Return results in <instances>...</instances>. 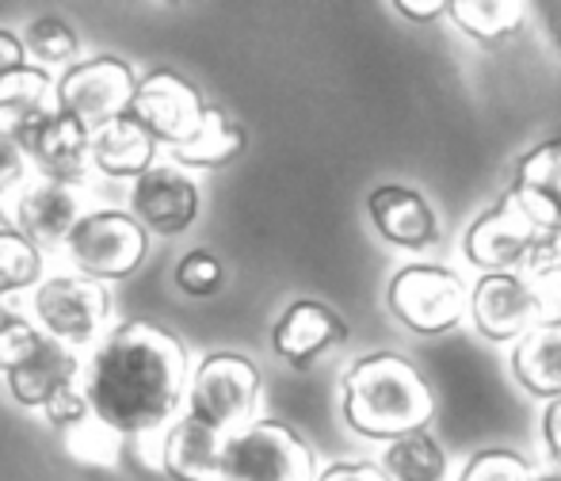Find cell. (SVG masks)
<instances>
[{
  "mask_svg": "<svg viewBox=\"0 0 561 481\" xmlns=\"http://www.w3.org/2000/svg\"><path fill=\"white\" fill-rule=\"evenodd\" d=\"M192 382L187 348L153 321H123L100 341L84 370L92 416L118 436H146L172 421Z\"/></svg>",
  "mask_w": 561,
  "mask_h": 481,
  "instance_id": "6da1fadb",
  "label": "cell"
},
{
  "mask_svg": "<svg viewBox=\"0 0 561 481\" xmlns=\"http://www.w3.org/2000/svg\"><path fill=\"white\" fill-rule=\"evenodd\" d=\"M340 416L359 439L393 444L413 432H428L436 416V390L413 359L398 352H370L344 370Z\"/></svg>",
  "mask_w": 561,
  "mask_h": 481,
  "instance_id": "7a4b0ae2",
  "label": "cell"
},
{
  "mask_svg": "<svg viewBox=\"0 0 561 481\" xmlns=\"http://www.w3.org/2000/svg\"><path fill=\"white\" fill-rule=\"evenodd\" d=\"M462 252L481 275H524L542 283L558 275L561 218L539 195L508 184L462 233Z\"/></svg>",
  "mask_w": 561,
  "mask_h": 481,
  "instance_id": "3957f363",
  "label": "cell"
},
{
  "mask_svg": "<svg viewBox=\"0 0 561 481\" xmlns=\"http://www.w3.org/2000/svg\"><path fill=\"white\" fill-rule=\"evenodd\" d=\"M470 287L447 264L413 260L386 283V310L401 329L416 336H444L466 321Z\"/></svg>",
  "mask_w": 561,
  "mask_h": 481,
  "instance_id": "277c9868",
  "label": "cell"
},
{
  "mask_svg": "<svg viewBox=\"0 0 561 481\" xmlns=\"http://www.w3.org/2000/svg\"><path fill=\"white\" fill-rule=\"evenodd\" d=\"M260 367L241 352H210L199 359L192 382H187V416L207 424L218 436L249 428L260 409Z\"/></svg>",
  "mask_w": 561,
  "mask_h": 481,
  "instance_id": "5b68a950",
  "label": "cell"
},
{
  "mask_svg": "<svg viewBox=\"0 0 561 481\" xmlns=\"http://www.w3.org/2000/svg\"><path fill=\"white\" fill-rule=\"evenodd\" d=\"M318 455L283 421H252L226 436L218 481H318Z\"/></svg>",
  "mask_w": 561,
  "mask_h": 481,
  "instance_id": "8992f818",
  "label": "cell"
},
{
  "mask_svg": "<svg viewBox=\"0 0 561 481\" xmlns=\"http://www.w3.org/2000/svg\"><path fill=\"white\" fill-rule=\"evenodd\" d=\"M134 89H138V77H134L130 61L115 58V54H100V58L77 61L58 77L54 104L61 115L77 119L92 134L100 126L123 119Z\"/></svg>",
  "mask_w": 561,
  "mask_h": 481,
  "instance_id": "52a82bcc",
  "label": "cell"
},
{
  "mask_svg": "<svg viewBox=\"0 0 561 481\" xmlns=\"http://www.w3.org/2000/svg\"><path fill=\"white\" fill-rule=\"evenodd\" d=\"M66 249L84 279H126L149 256V233L126 210H92L73 226Z\"/></svg>",
  "mask_w": 561,
  "mask_h": 481,
  "instance_id": "ba28073f",
  "label": "cell"
},
{
  "mask_svg": "<svg viewBox=\"0 0 561 481\" xmlns=\"http://www.w3.org/2000/svg\"><path fill=\"white\" fill-rule=\"evenodd\" d=\"M12 138L20 146V153L38 164L43 180H54V184L66 187H77L89 180L92 134L77 119L61 115L58 107H35V112L20 115L12 126Z\"/></svg>",
  "mask_w": 561,
  "mask_h": 481,
  "instance_id": "9c48e42d",
  "label": "cell"
},
{
  "mask_svg": "<svg viewBox=\"0 0 561 481\" xmlns=\"http://www.w3.org/2000/svg\"><path fill=\"white\" fill-rule=\"evenodd\" d=\"M207 115V100L192 81H184L172 69H153L138 81L126 107V119H134L157 146L180 149L195 138Z\"/></svg>",
  "mask_w": 561,
  "mask_h": 481,
  "instance_id": "30bf717a",
  "label": "cell"
},
{
  "mask_svg": "<svg viewBox=\"0 0 561 481\" xmlns=\"http://www.w3.org/2000/svg\"><path fill=\"white\" fill-rule=\"evenodd\" d=\"M35 318L50 341L66 344H92L112 321V295L104 283L77 275H54L43 279L35 290Z\"/></svg>",
  "mask_w": 561,
  "mask_h": 481,
  "instance_id": "8fae6325",
  "label": "cell"
},
{
  "mask_svg": "<svg viewBox=\"0 0 561 481\" xmlns=\"http://www.w3.org/2000/svg\"><path fill=\"white\" fill-rule=\"evenodd\" d=\"M542 310H547V298H542L539 283L524 279V275H478V283L470 287L466 318L485 341L516 344L519 336L539 325Z\"/></svg>",
  "mask_w": 561,
  "mask_h": 481,
  "instance_id": "7c38bea8",
  "label": "cell"
},
{
  "mask_svg": "<svg viewBox=\"0 0 561 481\" xmlns=\"http://www.w3.org/2000/svg\"><path fill=\"white\" fill-rule=\"evenodd\" d=\"M130 218L146 233L153 230L161 238H176V233L192 230L199 218V184L172 161H157L153 169L134 180Z\"/></svg>",
  "mask_w": 561,
  "mask_h": 481,
  "instance_id": "4fadbf2b",
  "label": "cell"
},
{
  "mask_svg": "<svg viewBox=\"0 0 561 481\" xmlns=\"http://www.w3.org/2000/svg\"><path fill=\"white\" fill-rule=\"evenodd\" d=\"M367 215L378 238L401 252H413V256L436 249L439 238H444L436 207H432L421 187L378 184L375 192L367 195Z\"/></svg>",
  "mask_w": 561,
  "mask_h": 481,
  "instance_id": "5bb4252c",
  "label": "cell"
},
{
  "mask_svg": "<svg viewBox=\"0 0 561 481\" xmlns=\"http://www.w3.org/2000/svg\"><path fill=\"white\" fill-rule=\"evenodd\" d=\"M340 344H347V321L318 298L290 302L272 329V352L295 370H310Z\"/></svg>",
  "mask_w": 561,
  "mask_h": 481,
  "instance_id": "9a60e30c",
  "label": "cell"
},
{
  "mask_svg": "<svg viewBox=\"0 0 561 481\" xmlns=\"http://www.w3.org/2000/svg\"><path fill=\"white\" fill-rule=\"evenodd\" d=\"M81 195L77 187L54 184V180H38L20 192V207H15V230L23 233L38 252L43 249H61L73 233V226L81 222Z\"/></svg>",
  "mask_w": 561,
  "mask_h": 481,
  "instance_id": "2e32d148",
  "label": "cell"
},
{
  "mask_svg": "<svg viewBox=\"0 0 561 481\" xmlns=\"http://www.w3.org/2000/svg\"><path fill=\"white\" fill-rule=\"evenodd\" d=\"M77 375H81V359H77L73 348L50 341L46 336L27 359L15 370H8L4 382L8 393H12L15 405L23 409H46L58 393L77 390Z\"/></svg>",
  "mask_w": 561,
  "mask_h": 481,
  "instance_id": "e0dca14e",
  "label": "cell"
},
{
  "mask_svg": "<svg viewBox=\"0 0 561 481\" xmlns=\"http://www.w3.org/2000/svg\"><path fill=\"white\" fill-rule=\"evenodd\" d=\"M516 386L535 401H561V318L539 321L508 352Z\"/></svg>",
  "mask_w": 561,
  "mask_h": 481,
  "instance_id": "ac0fdd59",
  "label": "cell"
},
{
  "mask_svg": "<svg viewBox=\"0 0 561 481\" xmlns=\"http://www.w3.org/2000/svg\"><path fill=\"white\" fill-rule=\"evenodd\" d=\"M222 444L226 436L210 432L207 424L180 416L161 444V470L172 481H218Z\"/></svg>",
  "mask_w": 561,
  "mask_h": 481,
  "instance_id": "d6986e66",
  "label": "cell"
},
{
  "mask_svg": "<svg viewBox=\"0 0 561 481\" xmlns=\"http://www.w3.org/2000/svg\"><path fill=\"white\" fill-rule=\"evenodd\" d=\"M92 169L104 172L112 180H138L157 164V141L149 138L134 119H115L100 130H92Z\"/></svg>",
  "mask_w": 561,
  "mask_h": 481,
  "instance_id": "ffe728a7",
  "label": "cell"
},
{
  "mask_svg": "<svg viewBox=\"0 0 561 481\" xmlns=\"http://www.w3.org/2000/svg\"><path fill=\"white\" fill-rule=\"evenodd\" d=\"M50 92V73L43 66H31L20 35L0 27V112L27 115L43 107Z\"/></svg>",
  "mask_w": 561,
  "mask_h": 481,
  "instance_id": "44dd1931",
  "label": "cell"
},
{
  "mask_svg": "<svg viewBox=\"0 0 561 481\" xmlns=\"http://www.w3.org/2000/svg\"><path fill=\"white\" fill-rule=\"evenodd\" d=\"M447 15L470 43L501 46L524 31L527 4L519 0H447Z\"/></svg>",
  "mask_w": 561,
  "mask_h": 481,
  "instance_id": "7402d4cb",
  "label": "cell"
},
{
  "mask_svg": "<svg viewBox=\"0 0 561 481\" xmlns=\"http://www.w3.org/2000/svg\"><path fill=\"white\" fill-rule=\"evenodd\" d=\"M249 138H244V126L233 123L222 107L207 104V115H203V126L195 130V138L187 146L172 149V164L176 169H218V164H229L244 153Z\"/></svg>",
  "mask_w": 561,
  "mask_h": 481,
  "instance_id": "603a6c76",
  "label": "cell"
},
{
  "mask_svg": "<svg viewBox=\"0 0 561 481\" xmlns=\"http://www.w3.org/2000/svg\"><path fill=\"white\" fill-rule=\"evenodd\" d=\"M378 467L390 474V481H444L447 451L432 432H413V436L386 444V455Z\"/></svg>",
  "mask_w": 561,
  "mask_h": 481,
  "instance_id": "cb8c5ba5",
  "label": "cell"
},
{
  "mask_svg": "<svg viewBox=\"0 0 561 481\" xmlns=\"http://www.w3.org/2000/svg\"><path fill=\"white\" fill-rule=\"evenodd\" d=\"M508 184L539 195V199L561 218V134L558 138L539 141L535 149H527L516 161V172H512Z\"/></svg>",
  "mask_w": 561,
  "mask_h": 481,
  "instance_id": "d4e9b609",
  "label": "cell"
},
{
  "mask_svg": "<svg viewBox=\"0 0 561 481\" xmlns=\"http://www.w3.org/2000/svg\"><path fill=\"white\" fill-rule=\"evenodd\" d=\"M43 252L0 215V295L27 290L43 279Z\"/></svg>",
  "mask_w": 561,
  "mask_h": 481,
  "instance_id": "484cf974",
  "label": "cell"
},
{
  "mask_svg": "<svg viewBox=\"0 0 561 481\" xmlns=\"http://www.w3.org/2000/svg\"><path fill=\"white\" fill-rule=\"evenodd\" d=\"M61 444H66V451L73 455L77 462H84V467H112L118 459V447H123V436L107 428L104 421H96L89 409L81 421L61 432Z\"/></svg>",
  "mask_w": 561,
  "mask_h": 481,
  "instance_id": "4316f807",
  "label": "cell"
},
{
  "mask_svg": "<svg viewBox=\"0 0 561 481\" xmlns=\"http://www.w3.org/2000/svg\"><path fill=\"white\" fill-rule=\"evenodd\" d=\"M20 43L43 66H69L77 58V50H81V38H77V31L61 15H38V20H31Z\"/></svg>",
  "mask_w": 561,
  "mask_h": 481,
  "instance_id": "83f0119b",
  "label": "cell"
},
{
  "mask_svg": "<svg viewBox=\"0 0 561 481\" xmlns=\"http://www.w3.org/2000/svg\"><path fill=\"white\" fill-rule=\"evenodd\" d=\"M458 481H539V470L512 447H485V451L470 455Z\"/></svg>",
  "mask_w": 561,
  "mask_h": 481,
  "instance_id": "f1b7e54d",
  "label": "cell"
},
{
  "mask_svg": "<svg viewBox=\"0 0 561 481\" xmlns=\"http://www.w3.org/2000/svg\"><path fill=\"white\" fill-rule=\"evenodd\" d=\"M43 341H46L43 329L31 325L23 313H12L0 306V375L20 367V363L27 359Z\"/></svg>",
  "mask_w": 561,
  "mask_h": 481,
  "instance_id": "f546056e",
  "label": "cell"
},
{
  "mask_svg": "<svg viewBox=\"0 0 561 481\" xmlns=\"http://www.w3.org/2000/svg\"><path fill=\"white\" fill-rule=\"evenodd\" d=\"M226 272H222V260L207 249H195L184 252L176 264V287L192 298H210L218 287H222Z\"/></svg>",
  "mask_w": 561,
  "mask_h": 481,
  "instance_id": "4dcf8cb0",
  "label": "cell"
},
{
  "mask_svg": "<svg viewBox=\"0 0 561 481\" xmlns=\"http://www.w3.org/2000/svg\"><path fill=\"white\" fill-rule=\"evenodd\" d=\"M23 180H27V157L20 153L12 130L0 126V195L12 192V187H20Z\"/></svg>",
  "mask_w": 561,
  "mask_h": 481,
  "instance_id": "1f68e13d",
  "label": "cell"
},
{
  "mask_svg": "<svg viewBox=\"0 0 561 481\" xmlns=\"http://www.w3.org/2000/svg\"><path fill=\"white\" fill-rule=\"evenodd\" d=\"M318 481H390V474L370 459H340L318 470Z\"/></svg>",
  "mask_w": 561,
  "mask_h": 481,
  "instance_id": "d6a6232c",
  "label": "cell"
},
{
  "mask_svg": "<svg viewBox=\"0 0 561 481\" xmlns=\"http://www.w3.org/2000/svg\"><path fill=\"white\" fill-rule=\"evenodd\" d=\"M43 413H46V421H50L54 428L66 432L69 424H77L84 413H89V401H84L81 390H66V393H58V398H54Z\"/></svg>",
  "mask_w": 561,
  "mask_h": 481,
  "instance_id": "836d02e7",
  "label": "cell"
},
{
  "mask_svg": "<svg viewBox=\"0 0 561 481\" xmlns=\"http://www.w3.org/2000/svg\"><path fill=\"white\" fill-rule=\"evenodd\" d=\"M393 12H401L409 23H432L447 15V0H393Z\"/></svg>",
  "mask_w": 561,
  "mask_h": 481,
  "instance_id": "e575fe53",
  "label": "cell"
},
{
  "mask_svg": "<svg viewBox=\"0 0 561 481\" xmlns=\"http://www.w3.org/2000/svg\"><path fill=\"white\" fill-rule=\"evenodd\" d=\"M539 432H542V444H547V451L561 462V401H547Z\"/></svg>",
  "mask_w": 561,
  "mask_h": 481,
  "instance_id": "d590c367",
  "label": "cell"
},
{
  "mask_svg": "<svg viewBox=\"0 0 561 481\" xmlns=\"http://www.w3.org/2000/svg\"><path fill=\"white\" fill-rule=\"evenodd\" d=\"M539 481H561V474H539Z\"/></svg>",
  "mask_w": 561,
  "mask_h": 481,
  "instance_id": "8d00e7d4",
  "label": "cell"
},
{
  "mask_svg": "<svg viewBox=\"0 0 561 481\" xmlns=\"http://www.w3.org/2000/svg\"><path fill=\"white\" fill-rule=\"evenodd\" d=\"M558 279H561V260H558Z\"/></svg>",
  "mask_w": 561,
  "mask_h": 481,
  "instance_id": "74e56055",
  "label": "cell"
},
{
  "mask_svg": "<svg viewBox=\"0 0 561 481\" xmlns=\"http://www.w3.org/2000/svg\"><path fill=\"white\" fill-rule=\"evenodd\" d=\"M0 302H4V295H0Z\"/></svg>",
  "mask_w": 561,
  "mask_h": 481,
  "instance_id": "f35d334b",
  "label": "cell"
}]
</instances>
